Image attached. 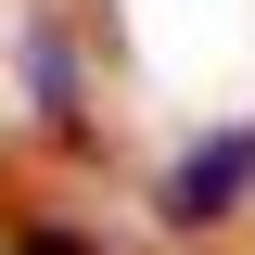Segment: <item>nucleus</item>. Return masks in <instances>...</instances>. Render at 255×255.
Returning a JSON list of instances; mask_svg holds the SVG:
<instances>
[{
  "instance_id": "7ed1b4c3",
  "label": "nucleus",
  "mask_w": 255,
  "mask_h": 255,
  "mask_svg": "<svg viewBox=\"0 0 255 255\" xmlns=\"http://www.w3.org/2000/svg\"><path fill=\"white\" fill-rule=\"evenodd\" d=\"M0 255H102V230H77V217H0Z\"/></svg>"
},
{
  "instance_id": "f257e3e1",
  "label": "nucleus",
  "mask_w": 255,
  "mask_h": 255,
  "mask_svg": "<svg viewBox=\"0 0 255 255\" xmlns=\"http://www.w3.org/2000/svg\"><path fill=\"white\" fill-rule=\"evenodd\" d=\"M255 204V115H230V128H204L179 166L153 179V230H179V243H204V230H230Z\"/></svg>"
},
{
  "instance_id": "f03ea898",
  "label": "nucleus",
  "mask_w": 255,
  "mask_h": 255,
  "mask_svg": "<svg viewBox=\"0 0 255 255\" xmlns=\"http://www.w3.org/2000/svg\"><path fill=\"white\" fill-rule=\"evenodd\" d=\"M13 64H26V102H38V128H51V153L90 166L102 115H90V77H77V26H64V13H26V26H13Z\"/></svg>"
}]
</instances>
